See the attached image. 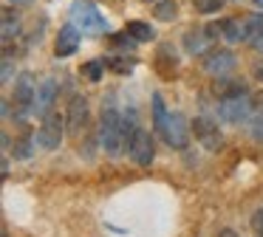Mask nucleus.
I'll use <instances>...</instances> for the list:
<instances>
[{
  "label": "nucleus",
  "mask_w": 263,
  "mask_h": 237,
  "mask_svg": "<svg viewBox=\"0 0 263 237\" xmlns=\"http://www.w3.org/2000/svg\"><path fill=\"white\" fill-rule=\"evenodd\" d=\"M97 141L105 150V155L119 158L127 150V133H125V116L116 107H105L99 116V130H97Z\"/></svg>",
  "instance_id": "f257e3e1"
},
{
  "label": "nucleus",
  "mask_w": 263,
  "mask_h": 237,
  "mask_svg": "<svg viewBox=\"0 0 263 237\" xmlns=\"http://www.w3.org/2000/svg\"><path fill=\"white\" fill-rule=\"evenodd\" d=\"M260 96H252L249 90L238 96H227V99H218V118L223 124H243L255 116V110L260 105Z\"/></svg>",
  "instance_id": "f03ea898"
},
{
  "label": "nucleus",
  "mask_w": 263,
  "mask_h": 237,
  "mask_svg": "<svg viewBox=\"0 0 263 237\" xmlns=\"http://www.w3.org/2000/svg\"><path fill=\"white\" fill-rule=\"evenodd\" d=\"M34 96H37V82L29 71L20 73L14 79V93H12V105H14V118H26L34 113Z\"/></svg>",
  "instance_id": "7ed1b4c3"
},
{
  "label": "nucleus",
  "mask_w": 263,
  "mask_h": 237,
  "mask_svg": "<svg viewBox=\"0 0 263 237\" xmlns=\"http://www.w3.org/2000/svg\"><path fill=\"white\" fill-rule=\"evenodd\" d=\"M65 133H68L65 130V116H60V110H51L43 116L40 127H37V144H40V150H57L63 144Z\"/></svg>",
  "instance_id": "20e7f679"
},
{
  "label": "nucleus",
  "mask_w": 263,
  "mask_h": 237,
  "mask_svg": "<svg viewBox=\"0 0 263 237\" xmlns=\"http://www.w3.org/2000/svg\"><path fill=\"white\" fill-rule=\"evenodd\" d=\"M190 127H193L195 141H198L204 150H210V152H218V150H221L223 135H221V127H218L215 118H210V116H195V122L190 124Z\"/></svg>",
  "instance_id": "39448f33"
},
{
  "label": "nucleus",
  "mask_w": 263,
  "mask_h": 237,
  "mask_svg": "<svg viewBox=\"0 0 263 237\" xmlns=\"http://www.w3.org/2000/svg\"><path fill=\"white\" fill-rule=\"evenodd\" d=\"M190 133H193V127H187V118H184L181 113H170L164 130H161V139H164V144L173 147V150H184V147L190 144Z\"/></svg>",
  "instance_id": "423d86ee"
},
{
  "label": "nucleus",
  "mask_w": 263,
  "mask_h": 237,
  "mask_svg": "<svg viewBox=\"0 0 263 237\" xmlns=\"http://www.w3.org/2000/svg\"><path fill=\"white\" fill-rule=\"evenodd\" d=\"M127 152H130V158L139 164V167H150V164H153V158H156V141H153V135H150L144 127H136L130 144H127Z\"/></svg>",
  "instance_id": "0eeeda50"
},
{
  "label": "nucleus",
  "mask_w": 263,
  "mask_h": 237,
  "mask_svg": "<svg viewBox=\"0 0 263 237\" xmlns=\"http://www.w3.org/2000/svg\"><path fill=\"white\" fill-rule=\"evenodd\" d=\"M74 23L88 34H105L108 31V20H105V14H99V9L93 3L74 6Z\"/></svg>",
  "instance_id": "6e6552de"
},
{
  "label": "nucleus",
  "mask_w": 263,
  "mask_h": 237,
  "mask_svg": "<svg viewBox=\"0 0 263 237\" xmlns=\"http://www.w3.org/2000/svg\"><path fill=\"white\" fill-rule=\"evenodd\" d=\"M235 65H238V60H235V54L229 48H215V51H206L204 54V71L215 79L232 73Z\"/></svg>",
  "instance_id": "1a4fd4ad"
},
{
  "label": "nucleus",
  "mask_w": 263,
  "mask_h": 237,
  "mask_svg": "<svg viewBox=\"0 0 263 237\" xmlns=\"http://www.w3.org/2000/svg\"><path fill=\"white\" fill-rule=\"evenodd\" d=\"M88 127V99L85 96H74L65 113V130H68L71 139H77L80 133H85Z\"/></svg>",
  "instance_id": "9d476101"
},
{
  "label": "nucleus",
  "mask_w": 263,
  "mask_h": 237,
  "mask_svg": "<svg viewBox=\"0 0 263 237\" xmlns=\"http://www.w3.org/2000/svg\"><path fill=\"white\" fill-rule=\"evenodd\" d=\"M57 96H60V82L57 79H43L37 85V96H34V116H46V113L54 110L57 105Z\"/></svg>",
  "instance_id": "9b49d317"
},
{
  "label": "nucleus",
  "mask_w": 263,
  "mask_h": 237,
  "mask_svg": "<svg viewBox=\"0 0 263 237\" xmlns=\"http://www.w3.org/2000/svg\"><path fill=\"white\" fill-rule=\"evenodd\" d=\"M80 34H82V28L77 26V23L63 26V28H60V34H57V43H54V54H57V56L77 54V48H80Z\"/></svg>",
  "instance_id": "f8f14e48"
},
{
  "label": "nucleus",
  "mask_w": 263,
  "mask_h": 237,
  "mask_svg": "<svg viewBox=\"0 0 263 237\" xmlns=\"http://www.w3.org/2000/svg\"><path fill=\"white\" fill-rule=\"evenodd\" d=\"M156 71L161 73L164 79H173L178 73V54L173 51V45H159V51H156V60H153Z\"/></svg>",
  "instance_id": "ddd939ff"
},
{
  "label": "nucleus",
  "mask_w": 263,
  "mask_h": 237,
  "mask_svg": "<svg viewBox=\"0 0 263 237\" xmlns=\"http://www.w3.org/2000/svg\"><path fill=\"white\" fill-rule=\"evenodd\" d=\"M221 40L229 45H238V43H246V23L235 20V17H223L221 23Z\"/></svg>",
  "instance_id": "4468645a"
},
{
  "label": "nucleus",
  "mask_w": 263,
  "mask_h": 237,
  "mask_svg": "<svg viewBox=\"0 0 263 237\" xmlns=\"http://www.w3.org/2000/svg\"><path fill=\"white\" fill-rule=\"evenodd\" d=\"M37 133H31V130H26V133H20L17 139H14V147H12V155L14 161H29L31 155H34L37 150Z\"/></svg>",
  "instance_id": "2eb2a0df"
},
{
  "label": "nucleus",
  "mask_w": 263,
  "mask_h": 237,
  "mask_svg": "<svg viewBox=\"0 0 263 237\" xmlns=\"http://www.w3.org/2000/svg\"><path fill=\"white\" fill-rule=\"evenodd\" d=\"M20 34V14L14 6L3 9V45H12V40Z\"/></svg>",
  "instance_id": "dca6fc26"
},
{
  "label": "nucleus",
  "mask_w": 263,
  "mask_h": 237,
  "mask_svg": "<svg viewBox=\"0 0 263 237\" xmlns=\"http://www.w3.org/2000/svg\"><path fill=\"white\" fill-rule=\"evenodd\" d=\"M246 43L263 54V14H252L246 20Z\"/></svg>",
  "instance_id": "f3484780"
},
{
  "label": "nucleus",
  "mask_w": 263,
  "mask_h": 237,
  "mask_svg": "<svg viewBox=\"0 0 263 237\" xmlns=\"http://www.w3.org/2000/svg\"><path fill=\"white\" fill-rule=\"evenodd\" d=\"M125 31L130 34L136 43H153L156 40V28L150 26V23H144V20H130L125 26Z\"/></svg>",
  "instance_id": "a211bd4d"
},
{
  "label": "nucleus",
  "mask_w": 263,
  "mask_h": 237,
  "mask_svg": "<svg viewBox=\"0 0 263 237\" xmlns=\"http://www.w3.org/2000/svg\"><path fill=\"white\" fill-rule=\"evenodd\" d=\"M206 31H195V28H190L187 34H184V51L187 54H193V56H198V54H204L206 51Z\"/></svg>",
  "instance_id": "6ab92c4d"
},
{
  "label": "nucleus",
  "mask_w": 263,
  "mask_h": 237,
  "mask_svg": "<svg viewBox=\"0 0 263 237\" xmlns=\"http://www.w3.org/2000/svg\"><path fill=\"white\" fill-rule=\"evenodd\" d=\"M153 130L161 135V130H164V124H167V116H170V110H167V105H164V96L161 93H153Z\"/></svg>",
  "instance_id": "aec40b11"
},
{
  "label": "nucleus",
  "mask_w": 263,
  "mask_h": 237,
  "mask_svg": "<svg viewBox=\"0 0 263 237\" xmlns=\"http://www.w3.org/2000/svg\"><path fill=\"white\" fill-rule=\"evenodd\" d=\"M238 93H246V85L240 79H223L215 82V96L218 99H227V96H238Z\"/></svg>",
  "instance_id": "412c9836"
},
{
  "label": "nucleus",
  "mask_w": 263,
  "mask_h": 237,
  "mask_svg": "<svg viewBox=\"0 0 263 237\" xmlns=\"http://www.w3.org/2000/svg\"><path fill=\"white\" fill-rule=\"evenodd\" d=\"M153 17L161 23H170L178 17V3L176 0H159V3H153Z\"/></svg>",
  "instance_id": "4be33fe9"
},
{
  "label": "nucleus",
  "mask_w": 263,
  "mask_h": 237,
  "mask_svg": "<svg viewBox=\"0 0 263 237\" xmlns=\"http://www.w3.org/2000/svg\"><path fill=\"white\" fill-rule=\"evenodd\" d=\"M105 65L116 73H130L136 68V60L133 56H105Z\"/></svg>",
  "instance_id": "5701e85b"
},
{
  "label": "nucleus",
  "mask_w": 263,
  "mask_h": 237,
  "mask_svg": "<svg viewBox=\"0 0 263 237\" xmlns=\"http://www.w3.org/2000/svg\"><path fill=\"white\" fill-rule=\"evenodd\" d=\"M105 60H91L82 65V76L88 79V82H102V73H105Z\"/></svg>",
  "instance_id": "b1692460"
},
{
  "label": "nucleus",
  "mask_w": 263,
  "mask_h": 237,
  "mask_svg": "<svg viewBox=\"0 0 263 237\" xmlns=\"http://www.w3.org/2000/svg\"><path fill=\"white\" fill-rule=\"evenodd\" d=\"M249 135L255 141H263V105L255 110V116L249 118Z\"/></svg>",
  "instance_id": "393cba45"
},
{
  "label": "nucleus",
  "mask_w": 263,
  "mask_h": 237,
  "mask_svg": "<svg viewBox=\"0 0 263 237\" xmlns=\"http://www.w3.org/2000/svg\"><path fill=\"white\" fill-rule=\"evenodd\" d=\"M193 3H195V11H198V14H218L227 0H193Z\"/></svg>",
  "instance_id": "a878e982"
},
{
  "label": "nucleus",
  "mask_w": 263,
  "mask_h": 237,
  "mask_svg": "<svg viewBox=\"0 0 263 237\" xmlns=\"http://www.w3.org/2000/svg\"><path fill=\"white\" fill-rule=\"evenodd\" d=\"M252 231H255V237H263V206L260 209H255V212H252Z\"/></svg>",
  "instance_id": "bb28decb"
},
{
  "label": "nucleus",
  "mask_w": 263,
  "mask_h": 237,
  "mask_svg": "<svg viewBox=\"0 0 263 237\" xmlns=\"http://www.w3.org/2000/svg\"><path fill=\"white\" fill-rule=\"evenodd\" d=\"M252 76H255L257 82H263V60H260V62H255V65H252Z\"/></svg>",
  "instance_id": "cd10ccee"
},
{
  "label": "nucleus",
  "mask_w": 263,
  "mask_h": 237,
  "mask_svg": "<svg viewBox=\"0 0 263 237\" xmlns=\"http://www.w3.org/2000/svg\"><path fill=\"white\" fill-rule=\"evenodd\" d=\"M9 6H14V9H23V6H31L34 0H6Z\"/></svg>",
  "instance_id": "c85d7f7f"
},
{
  "label": "nucleus",
  "mask_w": 263,
  "mask_h": 237,
  "mask_svg": "<svg viewBox=\"0 0 263 237\" xmlns=\"http://www.w3.org/2000/svg\"><path fill=\"white\" fill-rule=\"evenodd\" d=\"M218 237H240L238 231H232V229H221L218 231Z\"/></svg>",
  "instance_id": "c756f323"
},
{
  "label": "nucleus",
  "mask_w": 263,
  "mask_h": 237,
  "mask_svg": "<svg viewBox=\"0 0 263 237\" xmlns=\"http://www.w3.org/2000/svg\"><path fill=\"white\" fill-rule=\"evenodd\" d=\"M0 175H3V178L9 175V158H3V164H0Z\"/></svg>",
  "instance_id": "7c9ffc66"
},
{
  "label": "nucleus",
  "mask_w": 263,
  "mask_h": 237,
  "mask_svg": "<svg viewBox=\"0 0 263 237\" xmlns=\"http://www.w3.org/2000/svg\"><path fill=\"white\" fill-rule=\"evenodd\" d=\"M252 3H255V6H257V9H263V0H252Z\"/></svg>",
  "instance_id": "2f4dec72"
},
{
  "label": "nucleus",
  "mask_w": 263,
  "mask_h": 237,
  "mask_svg": "<svg viewBox=\"0 0 263 237\" xmlns=\"http://www.w3.org/2000/svg\"><path fill=\"white\" fill-rule=\"evenodd\" d=\"M147 3H150V0H147ZM153 3H159V0H153Z\"/></svg>",
  "instance_id": "473e14b6"
},
{
  "label": "nucleus",
  "mask_w": 263,
  "mask_h": 237,
  "mask_svg": "<svg viewBox=\"0 0 263 237\" xmlns=\"http://www.w3.org/2000/svg\"><path fill=\"white\" fill-rule=\"evenodd\" d=\"M3 237H9V234H6V231H3Z\"/></svg>",
  "instance_id": "72a5a7b5"
}]
</instances>
